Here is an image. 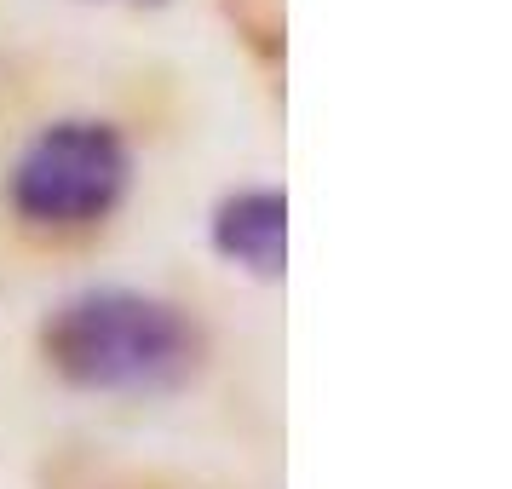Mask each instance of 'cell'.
Returning <instances> with one entry per match:
<instances>
[{
    "label": "cell",
    "instance_id": "1",
    "mask_svg": "<svg viewBox=\"0 0 512 489\" xmlns=\"http://www.w3.org/2000/svg\"><path fill=\"white\" fill-rule=\"evenodd\" d=\"M41 357L75 392H167L196 369L202 334L156 294L81 288L41 323Z\"/></svg>",
    "mask_w": 512,
    "mask_h": 489
},
{
    "label": "cell",
    "instance_id": "2",
    "mask_svg": "<svg viewBox=\"0 0 512 489\" xmlns=\"http://www.w3.org/2000/svg\"><path fill=\"white\" fill-rule=\"evenodd\" d=\"M133 185V150L110 121H52L18 150L6 173V202L24 225L81 231L121 208Z\"/></svg>",
    "mask_w": 512,
    "mask_h": 489
},
{
    "label": "cell",
    "instance_id": "3",
    "mask_svg": "<svg viewBox=\"0 0 512 489\" xmlns=\"http://www.w3.org/2000/svg\"><path fill=\"white\" fill-rule=\"evenodd\" d=\"M208 242L225 265L259 282H277L288 271V196L271 185L231 190L208 219Z\"/></svg>",
    "mask_w": 512,
    "mask_h": 489
},
{
    "label": "cell",
    "instance_id": "4",
    "mask_svg": "<svg viewBox=\"0 0 512 489\" xmlns=\"http://www.w3.org/2000/svg\"><path fill=\"white\" fill-rule=\"evenodd\" d=\"M110 6H156V0H110Z\"/></svg>",
    "mask_w": 512,
    "mask_h": 489
}]
</instances>
